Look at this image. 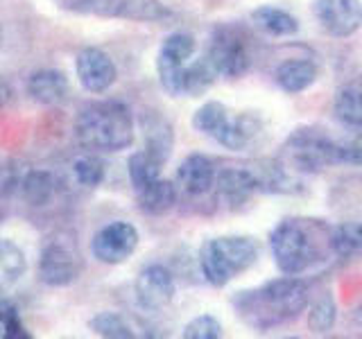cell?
Wrapping results in <instances>:
<instances>
[{
	"label": "cell",
	"instance_id": "484cf974",
	"mask_svg": "<svg viewBox=\"0 0 362 339\" xmlns=\"http://www.w3.org/2000/svg\"><path fill=\"white\" fill-rule=\"evenodd\" d=\"M328 244H331V251L339 258L362 254V224L344 222L335 226L331 235H328Z\"/></svg>",
	"mask_w": 362,
	"mask_h": 339
},
{
	"label": "cell",
	"instance_id": "e575fe53",
	"mask_svg": "<svg viewBox=\"0 0 362 339\" xmlns=\"http://www.w3.org/2000/svg\"><path fill=\"white\" fill-rule=\"evenodd\" d=\"M195 48H197V43H195V39L190 37V34L175 32V34H170V37L163 41L161 52L168 54V56H173V59H179V61L186 64L190 56L195 54Z\"/></svg>",
	"mask_w": 362,
	"mask_h": 339
},
{
	"label": "cell",
	"instance_id": "d590c367",
	"mask_svg": "<svg viewBox=\"0 0 362 339\" xmlns=\"http://www.w3.org/2000/svg\"><path fill=\"white\" fill-rule=\"evenodd\" d=\"M0 48H3V30H0Z\"/></svg>",
	"mask_w": 362,
	"mask_h": 339
},
{
	"label": "cell",
	"instance_id": "cb8c5ba5",
	"mask_svg": "<svg viewBox=\"0 0 362 339\" xmlns=\"http://www.w3.org/2000/svg\"><path fill=\"white\" fill-rule=\"evenodd\" d=\"M25 269H28L25 254L21 251L18 244L0 237V292L16 285L21 276L25 274Z\"/></svg>",
	"mask_w": 362,
	"mask_h": 339
},
{
	"label": "cell",
	"instance_id": "44dd1931",
	"mask_svg": "<svg viewBox=\"0 0 362 339\" xmlns=\"http://www.w3.org/2000/svg\"><path fill=\"white\" fill-rule=\"evenodd\" d=\"M21 195L30 206H48L57 195V181L48 170H30L21 181Z\"/></svg>",
	"mask_w": 362,
	"mask_h": 339
},
{
	"label": "cell",
	"instance_id": "8fae6325",
	"mask_svg": "<svg viewBox=\"0 0 362 339\" xmlns=\"http://www.w3.org/2000/svg\"><path fill=\"white\" fill-rule=\"evenodd\" d=\"M39 278L50 287H66L77 278V254L62 240H50L39 258Z\"/></svg>",
	"mask_w": 362,
	"mask_h": 339
},
{
	"label": "cell",
	"instance_id": "f546056e",
	"mask_svg": "<svg viewBox=\"0 0 362 339\" xmlns=\"http://www.w3.org/2000/svg\"><path fill=\"white\" fill-rule=\"evenodd\" d=\"M88 326L95 335L107 337V339H132V337H136L134 328L118 312H100L88 321Z\"/></svg>",
	"mask_w": 362,
	"mask_h": 339
},
{
	"label": "cell",
	"instance_id": "d4e9b609",
	"mask_svg": "<svg viewBox=\"0 0 362 339\" xmlns=\"http://www.w3.org/2000/svg\"><path fill=\"white\" fill-rule=\"evenodd\" d=\"M229 120H231L229 111H226L222 102H206V105H202L195 111V116H192V127L199 133L211 136L213 141H218L224 127L229 124Z\"/></svg>",
	"mask_w": 362,
	"mask_h": 339
},
{
	"label": "cell",
	"instance_id": "83f0119b",
	"mask_svg": "<svg viewBox=\"0 0 362 339\" xmlns=\"http://www.w3.org/2000/svg\"><path fill=\"white\" fill-rule=\"evenodd\" d=\"M184 71H186L184 61L173 59V56L158 52L156 75H158V82H161V86L168 95H173V97L184 95Z\"/></svg>",
	"mask_w": 362,
	"mask_h": 339
},
{
	"label": "cell",
	"instance_id": "277c9868",
	"mask_svg": "<svg viewBox=\"0 0 362 339\" xmlns=\"http://www.w3.org/2000/svg\"><path fill=\"white\" fill-rule=\"evenodd\" d=\"M315 240V229L308 222L294 218L279 222L269 235V246L272 256L276 260V267L286 276H299L303 271H308L320 260Z\"/></svg>",
	"mask_w": 362,
	"mask_h": 339
},
{
	"label": "cell",
	"instance_id": "4fadbf2b",
	"mask_svg": "<svg viewBox=\"0 0 362 339\" xmlns=\"http://www.w3.org/2000/svg\"><path fill=\"white\" fill-rule=\"evenodd\" d=\"M215 190L226 206H243L258 192L256 174L252 167H224L215 174Z\"/></svg>",
	"mask_w": 362,
	"mask_h": 339
},
{
	"label": "cell",
	"instance_id": "30bf717a",
	"mask_svg": "<svg viewBox=\"0 0 362 339\" xmlns=\"http://www.w3.org/2000/svg\"><path fill=\"white\" fill-rule=\"evenodd\" d=\"M313 11L324 32L335 39H346L362 28L360 0H315Z\"/></svg>",
	"mask_w": 362,
	"mask_h": 339
},
{
	"label": "cell",
	"instance_id": "7402d4cb",
	"mask_svg": "<svg viewBox=\"0 0 362 339\" xmlns=\"http://www.w3.org/2000/svg\"><path fill=\"white\" fill-rule=\"evenodd\" d=\"M139 203L145 213L150 215H163L177 203V188L173 181L161 179L152 181L150 186L139 190Z\"/></svg>",
	"mask_w": 362,
	"mask_h": 339
},
{
	"label": "cell",
	"instance_id": "f1b7e54d",
	"mask_svg": "<svg viewBox=\"0 0 362 339\" xmlns=\"http://www.w3.org/2000/svg\"><path fill=\"white\" fill-rule=\"evenodd\" d=\"M127 172H129V181H132L134 190L139 192V190H143L145 186H150L152 181H156L158 177H161V163L143 150V152H136V154L129 156Z\"/></svg>",
	"mask_w": 362,
	"mask_h": 339
},
{
	"label": "cell",
	"instance_id": "5b68a950",
	"mask_svg": "<svg viewBox=\"0 0 362 339\" xmlns=\"http://www.w3.org/2000/svg\"><path fill=\"white\" fill-rule=\"evenodd\" d=\"M286 154L292 165L301 172H322V170L344 163L342 143L328 138L324 129L301 127L286 143Z\"/></svg>",
	"mask_w": 362,
	"mask_h": 339
},
{
	"label": "cell",
	"instance_id": "8992f818",
	"mask_svg": "<svg viewBox=\"0 0 362 339\" xmlns=\"http://www.w3.org/2000/svg\"><path fill=\"white\" fill-rule=\"evenodd\" d=\"M66 7L79 11V14H95L141 23H154L170 16V9L161 0H68Z\"/></svg>",
	"mask_w": 362,
	"mask_h": 339
},
{
	"label": "cell",
	"instance_id": "4316f807",
	"mask_svg": "<svg viewBox=\"0 0 362 339\" xmlns=\"http://www.w3.org/2000/svg\"><path fill=\"white\" fill-rule=\"evenodd\" d=\"M335 118L351 129L362 127V90L358 88H342L335 95Z\"/></svg>",
	"mask_w": 362,
	"mask_h": 339
},
{
	"label": "cell",
	"instance_id": "6da1fadb",
	"mask_svg": "<svg viewBox=\"0 0 362 339\" xmlns=\"http://www.w3.org/2000/svg\"><path fill=\"white\" fill-rule=\"evenodd\" d=\"M308 285L301 278L283 276L254 290L238 292L231 305L240 321L252 326L254 331H272L297 319L308 305Z\"/></svg>",
	"mask_w": 362,
	"mask_h": 339
},
{
	"label": "cell",
	"instance_id": "7a4b0ae2",
	"mask_svg": "<svg viewBox=\"0 0 362 339\" xmlns=\"http://www.w3.org/2000/svg\"><path fill=\"white\" fill-rule=\"evenodd\" d=\"M75 136L88 150L120 152L134 143V116L118 100L93 102L75 118Z\"/></svg>",
	"mask_w": 362,
	"mask_h": 339
},
{
	"label": "cell",
	"instance_id": "ffe728a7",
	"mask_svg": "<svg viewBox=\"0 0 362 339\" xmlns=\"http://www.w3.org/2000/svg\"><path fill=\"white\" fill-rule=\"evenodd\" d=\"M175 145V133L173 127L158 116L145 118V152L154 156L158 163H165L170 158V152H173Z\"/></svg>",
	"mask_w": 362,
	"mask_h": 339
},
{
	"label": "cell",
	"instance_id": "8d00e7d4",
	"mask_svg": "<svg viewBox=\"0 0 362 339\" xmlns=\"http://www.w3.org/2000/svg\"><path fill=\"white\" fill-rule=\"evenodd\" d=\"M360 316H362V305H360Z\"/></svg>",
	"mask_w": 362,
	"mask_h": 339
},
{
	"label": "cell",
	"instance_id": "1f68e13d",
	"mask_svg": "<svg viewBox=\"0 0 362 339\" xmlns=\"http://www.w3.org/2000/svg\"><path fill=\"white\" fill-rule=\"evenodd\" d=\"M30 337L32 335L23 326L16 305L9 299H0V339H30Z\"/></svg>",
	"mask_w": 362,
	"mask_h": 339
},
{
	"label": "cell",
	"instance_id": "e0dca14e",
	"mask_svg": "<svg viewBox=\"0 0 362 339\" xmlns=\"http://www.w3.org/2000/svg\"><path fill=\"white\" fill-rule=\"evenodd\" d=\"M276 84L286 90V93H301V90L310 88L317 79V66L308 59H290L283 61L276 68Z\"/></svg>",
	"mask_w": 362,
	"mask_h": 339
},
{
	"label": "cell",
	"instance_id": "9c48e42d",
	"mask_svg": "<svg viewBox=\"0 0 362 339\" xmlns=\"http://www.w3.org/2000/svg\"><path fill=\"white\" fill-rule=\"evenodd\" d=\"M175 278L170 274V269L152 263L141 269L139 278H136V301H139L141 308L150 310V312H158L168 308L175 299Z\"/></svg>",
	"mask_w": 362,
	"mask_h": 339
},
{
	"label": "cell",
	"instance_id": "ac0fdd59",
	"mask_svg": "<svg viewBox=\"0 0 362 339\" xmlns=\"http://www.w3.org/2000/svg\"><path fill=\"white\" fill-rule=\"evenodd\" d=\"M252 23L272 37H294L299 32V23L286 9L260 5L252 11Z\"/></svg>",
	"mask_w": 362,
	"mask_h": 339
},
{
	"label": "cell",
	"instance_id": "ba28073f",
	"mask_svg": "<svg viewBox=\"0 0 362 339\" xmlns=\"http://www.w3.org/2000/svg\"><path fill=\"white\" fill-rule=\"evenodd\" d=\"M139 229L129 222H111L93 235L90 240V251L95 260L105 265H120L139 246Z\"/></svg>",
	"mask_w": 362,
	"mask_h": 339
},
{
	"label": "cell",
	"instance_id": "2e32d148",
	"mask_svg": "<svg viewBox=\"0 0 362 339\" xmlns=\"http://www.w3.org/2000/svg\"><path fill=\"white\" fill-rule=\"evenodd\" d=\"M256 174V184L258 190L265 192H274V195H294V192L301 190V184L286 170L283 163L276 161H265L258 167H252Z\"/></svg>",
	"mask_w": 362,
	"mask_h": 339
},
{
	"label": "cell",
	"instance_id": "d6986e66",
	"mask_svg": "<svg viewBox=\"0 0 362 339\" xmlns=\"http://www.w3.org/2000/svg\"><path fill=\"white\" fill-rule=\"evenodd\" d=\"M260 131V120L254 116V113H243V116H235L229 120V124L224 127V131L220 133L218 143L226 150H245V147L252 143Z\"/></svg>",
	"mask_w": 362,
	"mask_h": 339
},
{
	"label": "cell",
	"instance_id": "52a82bcc",
	"mask_svg": "<svg viewBox=\"0 0 362 339\" xmlns=\"http://www.w3.org/2000/svg\"><path fill=\"white\" fill-rule=\"evenodd\" d=\"M209 59L224 77H240L249 71V50L243 32L231 25L215 28L209 45Z\"/></svg>",
	"mask_w": 362,
	"mask_h": 339
},
{
	"label": "cell",
	"instance_id": "d6a6232c",
	"mask_svg": "<svg viewBox=\"0 0 362 339\" xmlns=\"http://www.w3.org/2000/svg\"><path fill=\"white\" fill-rule=\"evenodd\" d=\"M73 172H75V179L82 186L95 188V186L102 184V181H105L107 167L98 156H82V158H77V161L73 163Z\"/></svg>",
	"mask_w": 362,
	"mask_h": 339
},
{
	"label": "cell",
	"instance_id": "603a6c76",
	"mask_svg": "<svg viewBox=\"0 0 362 339\" xmlns=\"http://www.w3.org/2000/svg\"><path fill=\"white\" fill-rule=\"evenodd\" d=\"M220 77L218 68L213 66L209 59V54H202L199 59H195L190 66H186L184 71V95L199 97L215 84V79Z\"/></svg>",
	"mask_w": 362,
	"mask_h": 339
},
{
	"label": "cell",
	"instance_id": "7c38bea8",
	"mask_svg": "<svg viewBox=\"0 0 362 339\" xmlns=\"http://www.w3.org/2000/svg\"><path fill=\"white\" fill-rule=\"evenodd\" d=\"M75 73L79 84H82L88 93H105L107 88L116 82V64L111 56L100 48H84L79 50L75 59Z\"/></svg>",
	"mask_w": 362,
	"mask_h": 339
},
{
	"label": "cell",
	"instance_id": "9a60e30c",
	"mask_svg": "<svg viewBox=\"0 0 362 339\" xmlns=\"http://www.w3.org/2000/svg\"><path fill=\"white\" fill-rule=\"evenodd\" d=\"M68 90V77L59 71H37L28 79V95L39 105H59Z\"/></svg>",
	"mask_w": 362,
	"mask_h": 339
},
{
	"label": "cell",
	"instance_id": "836d02e7",
	"mask_svg": "<svg viewBox=\"0 0 362 339\" xmlns=\"http://www.w3.org/2000/svg\"><path fill=\"white\" fill-rule=\"evenodd\" d=\"M186 339H220L222 337V323L213 314H199L184 328Z\"/></svg>",
	"mask_w": 362,
	"mask_h": 339
},
{
	"label": "cell",
	"instance_id": "5bb4252c",
	"mask_svg": "<svg viewBox=\"0 0 362 339\" xmlns=\"http://www.w3.org/2000/svg\"><path fill=\"white\" fill-rule=\"evenodd\" d=\"M177 181L186 195H204L215 186V165L209 156L190 154L177 167Z\"/></svg>",
	"mask_w": 362,
	"mask_h": 339
},
{
	"label": "cell",
	"instance_id": "4dcf8cb0",
	"mask_svg": "<svg viewBox=\"0 0 362 339\" xmlns=\"http://www.w3.org/2000/svg\"><path fill=\"white\" fill-rule=\"evenodd\" d=\"M335 319H337L335 301L331 294H324V297H320L313 303V308L308 312V328L315 335H326L333 331Z\"/></svg>",
	"mask_w": 362,
	"mask_h": 339
},
{
	"label": "cell",
	"instance_id": "3957f363",
	"mask_svg": "<svg viewBox=\"0 0 362 339\" xmlns=\"http://www.w3.org/2000/svg\"><path fill=\"white\" fill-rule=\"evenodd\" d=\"M258 244L245 235H224L206 240L199 249L202 274L211 285L224 287L238 274H243L256 263Z\"/></svg>",
	"mask_w": 362,
	"mask_h": 339
}]
</instances>
